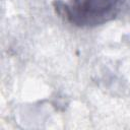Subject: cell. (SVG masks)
I'll list each match as a JSON object with an SVG mask.
<instances>
[{
	"label": "cell",
	"instance_id": "6da1fadb",
	"mask_svg": "<svg viewBox=\"0 0 130 130\" xmlns=\"http://www.w3.org/2000/svg\"><path fill=\"white\" fill-rule=\"evenodd\" d=\"M121 0H70L54 2L59 15L73 24L89 26L112 19L118 12Z\"/></svg>",
	"mask_w": 130,
	"mask_h": 130
}]
</instances>
